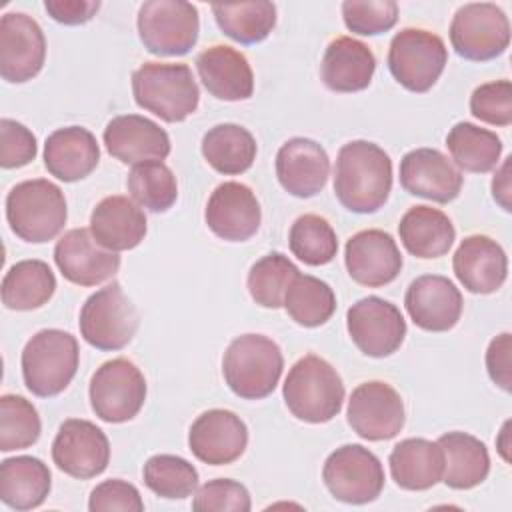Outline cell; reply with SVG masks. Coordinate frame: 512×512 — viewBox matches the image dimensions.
Masks as SVG:
<instances>
[{
  "instance_id": "1",
  "label": "cell",
  "mask_w": 512,
  "mask_h": 512,
  "mask_svg": "<svg viewBox=\"0 0 512 512\" xmlns=\"http://www.w3.org/2000/svg\"><path fill=\"white\" fill-rule=\"evenodd\" d=\"M392 190V160L374 142L352 140L338 150L334 166V194L356 214L380 210Z\"/></svg>"
},
{
  "instance_id": "2",
  "label": "cell",
  "mask_w": 512,
  "mask_h": 512,
  "mask_svg": "<svg viewBox=\"0 0 512 512\" xmlns=\"http://www.w3.org/2000/svg\"><path fill=\"white\" fill-rule=\"evenodd\" d=\"M282 396L292 416L308 424H322L342 410L344 384L330 362L306 354L288 370Z\"/></svg>"
},
{
  "instance_id": "3",
  "label": "cell",
  "mask_w": 512,
  "mask_h": 512,
  "mask_svg": "<svg viewBox=\"0 0 512 512\" xmlns=\"http://www.w3.org/2000/svg\"><path fill=\"white\" fill-rule=\"evenodd\" d=\"M132 94L140 108L164 122L186 120L200 102V90L188 64L144 62L132 74Z\"/></svg>"
},
{
  "instance_id": "4",
  "label": "cell",
  "mask_w": 512,
  "mask_h": 512,
  "mask_svg": "<svg viewBox=\"0 0 512 512\" xmlns=\"http://www.w3.org/2000/svg\"><path fill=\"white\" fill-rule=\"evenodd\" d=\"M284 358L280 346L264 334H242L230 342L222 358L228 388L244 400H262L280 382Z\"/></svg>"
},
{
  "instance_id": "5",
  "label": "cell",
  "mask_w": 512,
  "mask_h": 512,
  "mask_svg": "<svg viewBox=\"0 0 512 512\" xmlns=\"http://www.w3.org/2000/svg\"><path fill=\"white\" fill-rule=\"evenodd\" d=\"M68 210L60 186L34 178L16 184L6 196V220L24 242L42 244L54 240L66 224Z\"/></svg>"
},
{
  "instance_id": "6",
  "label": "cell",
  "mask_w": 512,
  "mask_h": 512,
  "mask_svg": "<svg viewBox=\"0 0 512 512\" xmlns=\"http://www.w3.org/2000/svg\"><path fill=\"white\" fill-rule=\"evenodd\" d=\"M78 360V342L70 332L44 328L36 332L22 350L24 384L34 396H56L76 376Z\"/></svg>"
},
{
  "instance_id": "7",
  "label": "cell",
  "mask_w": 512,
  "mask_h": 512,
  "mask_svg": "<svg viewBox=\"0 0 512 512\" xmlns=\"http://www.w3.org/2000/svg\"><path fill=\"white\" fill-rule=\"evenodd\" d=\"M138 322V310L132 300L118 282H110L82 304L78 326L90 346L102 352H114L122 350L134 338Z\"/></svg>"
},
{
  "instance_id": "8",
  "label": "cell",
  "mask_w": 512,
  "mask_h": 512,
  "mask_svg": "<svg viewBox=\"0 0 512 512\" xmlns=\"http://www.w3.org/2000/svg\"><path fill=\"white\" fill-rule=\"evenodd\" d=\"M136 24L144 48L156 56L188 54L200 32L198 10L184 0H148L140 6Z\"/></svg>"
},
{
  "instance_id": "9",
  "label": "cell",
  "mask_w": 512,
  "mask_h": 512,
  "mask_svg": "<svg viewBox=\"0 0 512 512\" xmlns=\"http://www.w3.org/2000/svg\"><path fill=\"white\" fill-rule=\"evenodd\" d=\"M448 64L444 40L422 28H402L388 48V68L398 84L410 92H426Z\"/></svg>"
},
{
  "instance_id": "10",
  "label": "cell",
  "mask_w": 512,
  "mask_h": 512,
  "mask_svg": "<svg viewBox=\"0 0 512 512\" xmlns=\"http://www.w3.org/2000/svg\"><path fill=\"white\" fill-rule=\"evenodd\" d=\"M90 406L94 414L110 424L132 420L144 406L146 380L128 358L104 362L90 380Z\"/></svg>"
},
{
  "instance_id": "11",
  "label": "cell",
  "mask_w": 512,
  "mask_h": 512,
  "mask_svg": "<svg viewBox=\"0 0 512 512\" xmlns=\"http://www.w3.org/2000/svg\"><path fill=\"white\" fill-rule=\"evenodd\" d=\"M450 42L456 54L464 60H492L510 44L508 16L492 2L464 4L452 18Z\"/></svg>"
},
{
  "instance_id": "12",
  "label": "cell",
  "mask_w": 512,
  "mask_h": 512,
  "mask_svg": "<svg viewBox=\"0 0 512 512\" xmlns=\"http://www.w3.org/2000/svg\"><path fill=\"white\" fill-rule=\"evenodd\" d=\"M322 480L336 500L368 504L376 500L384 488V466L368 448L344 444L326 458Z\"/></svg>"
},
{
  "instance_id": "13",
  "label": "cell",
  "mask_w": 512,
  "mask_h": 512,
  "mask_svg": "<svg viewBox=\"0 0 512 512\" xmlns=\"http://www.w3.org/2000/svg\"><path fill=\"white\" fill-rule=\"evenodd\" d=\"M346 328L356 348L372 358L394 354L406 336L402 312L380 296H366L346 312Z\"/></svg>"
},
{
  "instance_id": "14",
  "label": "cell",
  "mask_w": 512,
  "mask_h": 512,
  "mask_svg": "<svg viewBox=\"0 0 512 512\" xmlns=\"http://www.w3.org/2000/svg\"><path fill=\"white\" fill-rule=\"evenodd\" d=\"M346 416L350 428L370 442L394 438L406 422L400 394L382 380L356 386L350 394Z\"/></svg>"
},
{
  "instance_id": "15",
  "label": "cell",
  "mask_w": 512,
  "mask_h": 512,
  "mask_svg": "<svg viewBox=\"0 0 512 512\" xmlns=\"http://www.w3.org/2000/svg\"><path fill=\"white\" fill-rule=\"evenodd\" d=\"M46 38L40 24L24 12H6L0 18V76L22 84L44 66Z\"/></svg>"
},
{
  "instance_id": "16",
  "label": "cell",
  "mask_w": 512,
  "mask_h": 512,
  "mask_svg": "<svg viewBox=\"0 0 512 512\" xmlns=\"http://www.w3.org/2000/svg\"><path fill=\"white\" fill-rule=\"evenodd\" d=\"M52 460L64 474L80 480L102 474L110 462V442L94 422L64 420L52 442Z\"/></svg>"
},
{
  "instance_id": "17",
  "label": "cell",
  "mask_w": 512,
  "mask_h": 512,
  "mask_svg": "<svg viewBox=\"0 0 512 512\" xmlns=\"http://www.w3.org/2000/svg\"><path fill=\"white\" fill-rule=\"evenodd\" d=\"M190 452L204 464L226 466L236 462L248 446V428L230 410L202 412L188 432Z\"/></svg>"
},
{
  "instance_id": "18",
  "label": "cell",
  "mask_w": 512,
  "mask_h": 512,
  "mask_svg": "<svg viewBox=\"0 0 512 512\" xmlns=\"http://www.w3.org/2000/svg\"><path fill=\"white\" fill-rule=\"evenodd\" d=\"M54 262L62 276L78 286L102 284L120 268L118 252L100 246L88 228L68 230L54 246Z\"/></svg>"
},
{
  "instance_id": "19",
  "label": "cell",
  "mask_w": 512,
  "mask_h": 512,
  "mask_svg": "<svg viewBox=\"0 0 512 512\" xmlns=\"http://www.w3.org/2000/svg\"><path fill=\"white\" fill-rule=\"evenodd\" d=\"M204 220L218 238L244 242L258 232L262 210L252 188L242 182H222L208 198Z\"/></svg>"
},
{
  "instance_id": "20",
  "label": "cell",
  "mask_w": 512,
  "mask_h": 512,
  "mask_svg": "<svg viewBox=\"0 0 512 512\" xmlns=\"http://www.w3.org/2000/svg\"><path fill=\"white\" fill-rule=\"evenodd\" d=\"M344 262L350 278L368 288L390 284L402 270V254L396 240L376 228L360 230L346 242Z\"/></svg>"
},
{
  "instance_id": "21",
  "label": "cell",
  "mask_w": 512,
  "mask_h": 512,
  "mask_svg": "<svg viewBox=\"0 0 512 512\" xmlns=\"http://www.w3.org/2000/svg\"><path fill=\"white\" fill-rule=\"evenodd\" d=\"M400 184L408 194L448 204L458 198L464 176L436 148H416L400 160Z\"/></svg>"
},
{
  "instance_id": "22",
  "label": "cell",
  "mask_w": 512,
  "mask_h": 512,
  "mask_svg": "<svg viewBox=\"0 0 512 512\" xmlns=\"http://www.w3.org/2000/svg\"><path fill=\"white\" fill-rule=\"evenodd\" d=\"M412 322L428 332H446L462 316V294L456 284L440 274H424L410 282L404 296Z\"/></svg>"
},
{
  "instance_id": "23",
  "label": "cell",
  "mask_w": 512,
  "mask_h": 512,
  "mask_svg": "<svg viewBox=\"0 0 512 512\" xmlns=\"http://www.w3.org/2000/svg\"><path fill=\"white\" fill-rule=\"evenodd\" d=\"M276 176L288 194L310 198L326 186L330 158L316 140L302 136L290 138L276 154Z\"/></svg>"
},
{
  "instance_id": "24",
  "label": "cell",
  "mask_w": 512,
  "mask_h": 512,
  "mask_svg": "<svg viewBox=\"0 0 512 512\" xmlns=\"http://www.w3.org/2000/svg\"><path fill=\"white\" fill-rule=\"evenodd\" d=\"M104 146L124 164L164 160L170 154V138L160 124L140 114H122L104 128Z\"/></svg>"
},
{
  "instance_id": "25",
  "label": "cell",
  "mask_w": 512,
  "mask_h": 512,
  "mask_svg": "<svg viewBox=\"0 0 512 512\" xmlns=\"http://www.w3.org/2000/svg\"><path fill=\"white\" fill-rule=\"evenodd\" d=\"M452 268L458 282L472 294L496 292L508 276L504 248L484 234L466 236L454 252Z\"/></svg>"
},
{
  "instance_id": "26",
  "label": "cell",
  "mask_w": 512,
  "mask_h": 512,
  "mask_svg": "<svg viewBox=\"0 0 512 512\" xmlns=\"http://www.w3.org/2000/svg\"><path fill=\"white\" fill-rule=\"evenodd\" d=\"M196 70L204 88L218 100H248L254 92V74L248 58L224 44L202 50L196 58Z\"/></svg>"
},
{
  "instance_id": "27",
  "label": "cell",
  "mask_w": 512,
  "mask_h": 512,
  "mask_svg": "<svg viewBox=\"0 0 512 512\" xmlns=\"http://www.w3.org/2000/svg\"><path fill=\"white\" fill-rule=\"evenodd\" d=\"M100 160L96 136L84 126L54 130L44 142V166L62 182L86 178Z\"/></svg>"
},
{
  "instance_id": "28",
  "label": "cell",
  "mask_w": 512,
  "mask_h": 512,
  "mask_svg": "<svg viewBox=\"0 0 512 512\" xmlns=\"http://www.w3.org/2000/svg\"><path fill=\"white\" fill-rule=\"evenodd\" d=\"M146 230V214L128 196H106L90 214L92 236L112 252L136 248Z\"/></svg>"
},
{
  "instance_id": "29",
  "label": "cell",
  "mask_w": 512,
  "mask_h": 512,
  "mask_svg": "<svg viewBox=\"0 0 512 512\" xmlns=\"http://www.w3.org/2000/svg\"><path fill=\"white\" fill-rule=\"evenodd\" d=\"M376 70V58L368 44L350 38H334L324 52L320 74L332 92H360L370 86Z\"/></svg>"
},
{
  "instance_id": "30",
  "label": "cell",
  "mask_w": 512,
  "mask_h": 512,
  "mask_svg": "<svg viewBox=\"0 0 512 512\" xmlns=\"http://www.w3.org/2000/svg\"><path fill=\"white\" fill-rule=\"evenodd\" d=\"M392 480L412 492L428 490L442 480L444 456L438 442L426 438L400 440L388 458Z\"/></svg>"
},
{
  "instance_id": "31",
  "label": "cell",
  "mask_w": 512,
  "mask_h": 512,
  "mask_svg": "<svg viewBox=\"0 0 512 512\" xmlns=\"http://www.w3.org/2000/svg\"><path fill=\"white\" fill-rule=\"evenodd\" d=\"M400 242L416 258H440L448 254L456 240L450 218L432 206H412L398 224Z\"/></svg>"
},
{
  "instance_id": "32",
  "label": "cell",
  "mask_w": 512,
  "mask_h": 512,
  "mask_svg": "<svg viewBox=\"0 0 512 512\" xmlns=\"http://www.w3.org/2000/svg\"><path fill=\"white\" fill-rule=\"evenodd\" d=\"M444 456L442 480L448 488L470 490L482 484L490 472V456L484 442L466 432H446L438 440Z\"/></svg>"
},
{
  "instance_id": "33",
  "label": "cell",
  "mask_w": 512,
  "mask_h": 512,
  "mask_svg": "<svg viewBox=\"0 0 512 512\" xmlns=\"http://www.w3.org/2000/svg\"><path fill=\"white\" fill-rule=\"evenodd\" d=\"M48 466L34 456H14L0 464V500L12 510L38 508L50 494Z\"/></svg>"
},
{
  "instance_id": "34",
  "label": "cell",
  "mask_w": 512,
  "mask_h": 512,
  "mask_svg": "<svg viewBox=\"0 0 512 512\" xmlns=\"http://www.w3.org/2000/svg\"><path fill=\"white\" fill-rule=\"evenodd\" d=\"M256 140L240 124H216L202 136V156L220 174L236 176L256 160Z\"/></svg>"
},
{
  "instance_id": "35",
  "label": "cell",
  "mask_w": 512,
  "mask_h": 512,
  "mask_svg": "<svg viewBox=\"0 0 512 512\" xmlns=\"http://www.w3.org/2000/svg\"><path fill=\"white\" fill-rule=\"evenodd\" d=\"M56 290V276L42 260H20L8 268L2 280V302L10 310H36Z\"/></svg>"
},
{
  "instance_id": "36",
  "label": "cell",
  "mask_w": 512,
  "mask_h": 512,
  "mask_svg": "<svg viewBox=\"0 0 512 512\" xmlns=\"http://www.w3.org/2000/svg\"><path fill=\"white\" fill-rule=\"evenodd\" d=\"M446 146L456 168L476 174L494 170L502 154V140L496 132L472 122L454 124L446 136Z\"/></svg>"
},
{
  "instance_id": "37",
  "label": "cell",
  "mask_w": 512,
  "mask_h": 512,
  "mask_svg": "<svg viewBox=\"0 0 512 512\" xmlns=\"http://www.w3.org/2000/svg\"><path fill=\"white\" fill-rule=\"evenodd\" d=\"M212 14L218 28L240 44L262 42L276 26V4L266 0L214 4Z\"/></svg>"
},
{
  "instance_id": "38",
  "label": "cell",
  "mask_w": 512,
  "mask_h": 512,
  "mask_svg": "<svg viewBox=\"0 0 512 512\" xmlns=\"http://www.w3.org/2000/svg\"><path fill=\"white\" fill-rule=\"evenodd\" d=\"M284 308L296 324L316 328L332 318L336 310V296L324 280L298 272L286 290Z\"/></svg>"
},
{
  "instance_id": "39",
  "label": "cell",
  "mask_w": 512,
  "mask_h": 512,
  "mask_svg": "<svg viewBox=\"0 0 512 512\" xmlns=\"http://www.w3.org/2000/svg\"><path fill=\"white\" fill-rule=\"evenodd\" d=\"M126 186L130 196L150 212H166L178 198L176 176L162 160L134 164Z\"/></svg>"
},
{
  "instance_id": "40",
  "label": "cell",
  "mask_w": 512,
  "mask_h": 512,
  "mask_svg": "<svg viewBox=\"0 0 512 512\" xmlns=\"http://www.w3.org/2000/svg\"><path fill=\"white\" fill-rule=\"evenodd\" d=\"M296 276L298 268L288 256L270 252L252 264L246 284L256 304L264 308H280L284 306L286 290Z\"/></svg>"
},
{
  "instance_id": "41",
  "label": "cell",
  "mask_w": 512,
  "mask_h": 512,
  "mask_svg": "<svg viewBox=\"0 0 512 512\" xmlns=\"http://www.w3.org/2000/svg\"><path fill=\"white\" fill-rule=\"evenodd\" d=\"M292 254L308 266H324L338 252V238L330 222L318 214H302L294 220L288 234Z\"/></svg>"
},
{
  "instance_id": "42",
  "label": "cell",
  "mask_w": 512,
  "mask_h": 512,
  "mask_svg": "<svg viewBox=\"0 0 512 512\" xmlns=\"http://www.w3.org/2000/svg\"><path fill=\"white\" fill-rule=\"evenodd\" d=\"M144 484L160 498L182 500L196 492L198 470L182 456L156 454L142 468Z\"/></svg>"
},
{
  "instance_id": "43",
  "label": "cell",
  "mask_w": 512,
  "mask_h": 512,
  "mask_svg": "<svg viewBox=\"0 0 512 512\" xmlns=\"http://www.w3.org/2000/svg\"><path fill=\"white\" fill-rule=\"evenodd\" d=\"M40 416L24 396L4 394L0 398V450H22L38 442Z\"/></svg>"
},
{
  "instance_id": "44",
  "label": "cell",
  "mask_w": 512,
  "mask_h": 512,
  "mask_svg": "<svg viewBox=\"0 0 512 512\" xmlns=\"http://www.w3.org/2000/svg\"><path fill=\"white\" fill-rule=\"evenodd\" d=\"M344 24L360 36H376L392 30L398 22L394 0H346L342 2Z\"/></svg>"
},
{
  "instance_id": "45",
  "label": "cell",
  "mask_w": 512,
  "mask_h": 512,
  "mask_svg": "<svg viewBox=\"0 0 512 512\" xmlns=\"http://www.w3.org/2000/svg\"><path fill=\"white\" fill-rule=\"evenodd\" d=\"M192 508L198 512H248L252 502L244 484L230 478H216L194 492Z\"/></svg>"
},
{
  "instance_id": "46",
  "label": "cell",
  "mask_w": 512,
  "mask_h": 512,
  "mask_svg": "<svg viewBox=\"0 0 512 512\" xmlns=\"http://www.w3.org/2000/svg\"><path fill=\"white\" fill-rule=\"evenodd\" d=\"M470 112L474 118L492 126L512 124V84L510 80H494L480 84L470 96Z\"/></svg>"
},
{
  "instance_id": "47",
  "label": "cell",
  "mask_w": 512,
  "mask_h": 512,
  "mask_svg": "<svg viewBox=\"0 0 512 512\" xmlns=\"http://www.w3.org/2000/svg\"><path fill=\"white\" fill-rule=\"evenodd\" d=\"M36 136L20 122L0 120V164L2 168H20L36 158Z\"/></svg>"
},
{
  "instance_id": "48",
  "label": "cell",
  "mask_w": 512,
  "mask_h": 512,
  "mask_svg": "<svg viewBox=\"0 0 512 512\" xmlns=\"http://www.w3.org/2000/svg\"><path fill=\"white\" fill-rule=\"evenodd\" d=\"M88 510L90 512H108V510L142 512L144 502L134 484L120 480V478H110V480H104L102 484H98L90 492Z\"/></svg>"
},
{
  "instance_id": "49",
  "label": "cell",
  "mask_w": 512,
  "mask_h": 512,
  "mask_svg": "<svg viewBox=\"0 0 512 512\" xmlns=\"http://www.w3.org/2000/svg\"><path fill=\"white\" fill-rule=\"evenodd\" d=\"M510 350H512V338L510 332H502L488 344L486 350V370L496 386H500L504 392L512 390V368H510Z\"/></svg>"
},
{
  "instance_id": "50",
  "label": "cell",
  "mask_w": 512,
  "mask_h": 512,
  "mask_svg": "<svg viewBox=\"0 0 512 512\" xmlns=\"http://www.w3.org/2000/svg\"><path fill=\"white\" fill-rule=\"evenodd\" d=\"M46 12L60 24L78 26L94 18L100 8L98 0H46Z\"/></svg>"
},
{
  "instance_id": "51",
  "label": "cell",
  "mask_w": 512,
  "mask_h": 512,
  "mask_svg": "<svg viewBox=\"0 0 512 512\" xmlns=\"http://www.w3.org/2000/svg\"><path fill=\"white\" fill-rule=\"evenodd\" d=\"M510 166H512V158L508 156L492 178V196L506 212L512 210V202H510V194H512L510 192Z\"/></svg>"
}]
</instances>
